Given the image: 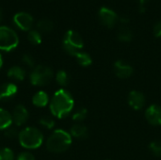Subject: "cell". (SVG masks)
<instances>
[{"label": "cell", "instance_id": "cell-1", "mask_svg": "<svg viewBox=\"0 0 161 160\" xmlns=\"http://www.w3.org/2000/svg\"><path fill=\"white\" fill-rule=\"evenodd\" d=\"M75 107L72 94L65 89L58 90L50 99L49 109L51 114L58 119H64L69 116Z\"/></svg>", "mask_w": 161, "mask_h": 160}, {"label": "cell", "instance_id": "cell-2", "mask_svg": "<svg viewBox=\"0 0 161 160\" xmlns=\"http://www.w3.org/2000/svg\"><path fill=\"white\" fill-rule=\"evenodd\" d=\"M73 141L70 132L63 129H56L45 141L46 149L54 154H61L67 151Z\"/></svg>", "mask_w": 161, "mask_h": 160}, {"label": "cell", "instance_id": "cell-3", "mask_svg": "<svg viewBox=\"0 0 161 160\" xmlns=\"http://www.w3.org/2000/svg\"><path fill=\"white\" fill-rule=\"evenodd\" d=\"M44 141L42 132L34 126H27L19 133L18 141L20 145L26 150H35L40 148Z\"/></svg>", "mask_w": 161, "mask_h": 160}, {"label": "cell", "instance_id": "cell-4", "mask_svg": "<svg viewBox=\"0 0 161 160\" xmlns=\"http://www.w3.org/2000/svg\"><path fill=\"white\" fill-rule=\"evenodd\" d=\"M54 77V72L52 68L46 65H36L30 74L29 81L35 87H43L50 83L52 78Z\"/></svg>", "mask_w": 161, "mask_h": 160}, {"label": "cell", "instance_id": "cell-5", "mask_svg": "<svg viewBox=\"0 0 161 160\" xmlns=\"http://www.w3.org/2000/svg\"><path fill=\"white\" fill-rule=\"evenodd\" d=\"M62 46L67 54L75 57V55L83 48L84 41L79 33L75 30H68L64 34Z\"/></svg>", "mask_w": 161, "mask_h": 160}, {"label": "cell", "instance_id": "cell-6", "mask_svg": "<svg viewBox=\"0 0 161 160\" xmlns=\"http://www.w3.org/2000/svg\"><path fill=\"white\" fill-rule=\"evenodd\" d=\"M19 44L17 33L8 26H0V51L9 52Z\"/></svg>", "mask_w": 161, "mask_h": 160}, {"label": "cell", "instance_id": "cell-7", "mask_svg": "<svg viewBox=\"0 0 161 160\" xmlns=\"http://www.w3.org/2000/svg\"><path fill=\"white\" fill-rule=\"evenodd\" d=\"M13 23L19 29L23 31H30L34 24V19L29 13L22 11L13 16Z\"/></svg>", "mask_w": 161, "mask_h": 160}, {"label": "cell", "instance_id": "cell-8", "mask_svg": "<svg viewBox=\"0 0 161 160\" xmlns=\"http://www.w3.org/2000/svg\"><path fill=\"white\" fill-rule=\"evenodd\" d=\"M98 14H99V20L103 25L108 28H112L115 25L118 19V16L115 11H113L108 8L102 7Z\"/></svg>", "mask_w": 161, "mask_h": 160}, {"label": "cell", "instance_id": "cell-9", "mask_svg": "<svg viewBox=\"0 0 161 160\" xmlns=\"http://www.w3.org/2000/svg\"><path fill=\"white\" fill-rule=\"evenodd\" d=\"M12 116V123L15 124V126H23L24 124H26L28 118H29V113L27 108L23 106V105H17L11 113Z\"/></svg>", "mask_w": 161, "mask_h": 160}, {"label": "cell", "instance_id": "cell-10", "mask_svg": "<svg viewBox=\"0 0 161 160\" xmlns=\"http://www.w3.org/2000/svg\"><path fill=\"white\" fill-rule=\"evenodd\" d=\"M127 103L134 110H141L145 106L146 99L142 92L139 91H131L127 96Z\"/></svg>", "mask_w": 161, "mask_h": 160}, {"label": "cell", "instance_id": "cell-11", "mask_svg": "<svg viewBox=\"0 0 161 160\" xmlns=\"http://www.w3.org/2000/svg\"><path fill=\"white\" fill-rule=\"evenodd\" d=\"M113 69H114V73L116 76L121 79L129 78L133 74V72H134L133 67L130 64L121 59L115 61L113 65Z\"/></svg>", "mask_w": 161, "mask_h": 160}, {"label": "cell", "instance_id": "cell-12", "mask_svg": "<svg viewBox=\"0 0 161 160\" xmlns=\"http://www.w3.org/2000/svg\"><path fill=\"white\" fill-rule=\"evenodd\" d=\"M145 118L147 122L154 126H161V107L158 105H151L145 110Z\"/></svg>", "mask_w": 161, "mask_h": 160}, {"label": "cell", "instance_id": "cell-13", "mask_svg": "<svg viewBox=\"0 0 161 160\" xmlns=\"http://www.w3.org/2000/svg\"><path fill=\"white\" fill-rule=\"evenodd\" d=\"M18 92V87L13 82H8L0 85V101L11 100Z\"/></svg>", "mask_w": 161, "mask_h": 160}, {"label": "cell", "instance_id": "cell-14", "mask_svg": "<svg viewBox=\"0 0 161 160\" xmlns=\"http://www.w3.org/2000/svg\"><path fill=\"white\" fill-rule=\"evenodd\" d=\"M7 74H8V76L9 79H11L13 81L20 82V81H23L25 78L26 72H25V70L22 66L14 65V66H11L8 70Z\"/></svg>", "mask_w": 161, "mask_h": 160}, {"label": "cell", "instance_id": "cell-15", "mask_svg": "<svg viewBox=\"0 0 161 160\" xmlns=\"http://www.w3.org/2000/svg\"><path fill=\"white\" fill-rule=\"evenodd\" d=\"M50 103L49 95L44 91H39L32 96V104L37 108H44Z\"/></svg>", "mask_w": 161, "mask_h": 160}, {"label": "cell", "instance_id": "cell-16", "mask_svg": "<svg viewBox=\"0 0 161 160\" xmlns=\"http://www.w3.org/2000/svg\"><path fill=\"white\" fill-rule=\"evenodd\" d=\"M70 134L72 138L77 140H85L89 137V130L85 125L81 124H75L71 127Z\"/></svg>", "mask_w": 161, "mask_h": 160}, {"label": "cell", "instance_id": "cell-17", "mask_svg": "<svg viewBox=\"0 0 161 160\" xmlns=\"http://www.w3.org/2000/svg\"><path fill=\"white\" fill-rule=\"evenodd\" d=\"M12 116L8 110L0 108V130H5L12 125Z\"/></svg>", "mask_w": 161, "mask_h": 160}, {"label": "cell", "instance_id": "cell-18", "mask_svg": "<svg viewBox=\"0 0 161 160\" xmlns=\"http://www.w3.org/2000/svg\"><path fill=\"white\" fill-rule=\"evenodd\" d=\"M54 28L53 22L48 18H42L37 23V30L42 33H48Z\"/></svg>", "mask_w": 161, "mask_h": 160}, {"label": "cell", "instance_id": "cell-19", "mask_svg": "<svg viewBox=\"0 0 161 160\" xmlns=\"http://www.w3.org/2000/svg\"><path fill=\"white\" fill-rule=\"evenodd\" d=\"M132 32L131 30L125 26V25H122L119 28V31L117 33V38L119 41H124V42H129L132 40Z\"/></svg>", "mask_w": 161, "mask_h": 160}, {"label": "cell", "instance_id": "cell-20", "mask_svg": "<svg viewBox=\"0 0 161 160\" xmlns=\"http://www.w3.org/2000/svg\"><path fill=\"white\" fill-rule=\"evenodd\" d=\"M75 58L78 62V64L82 67H89L92 63V57L85 52H79L75 55Z\"/></svg>", "mask_w": 161, "mask_h": 160}, {"label": "cell", "instance_id": "cell-21", "mask_svg": "<svg viewBox=\"0 0 161 160\" xmlns=\"http://www.w3.org/2000/svg\"><path fill=\"white\" fill-rule=\"evenodd\" d=\"M56 81L57 83L61 86V87H65L68 85L69 83V75L67 74V72H65L64 70H59L57 72L56 74Z\"/></svg>", "mask_w": 161, "mask_h": 160}, {"label": "cell", "instance_id": "cell-22", "mask_svg": "<svg viewBox=\"0 0 161 160\" xmlns=\"http://www.w3.org/2000/svg\"><path fill=\"white\" fill-rule=\"evenodd\" d=\"M27 40L28 41L33 44V45H38L42 42V34L40 31L38 30H33L31 29L30 31H28L27 34Z\"/></svg>", "mask_w": 161, "mask_h": 160}, {"label": "cell", "instance_id": "cell-23", "mask_svg": "<svg viewBox=\"0 0 161 160\" xmlns=\"http://www.w3.org/2000/svg\"><path fill=\"white\" fill-rule=\"evenodd\" d=\"M39 124L43 127L46 128L48 130L53 129L55 127V120L51 117V116H42L41 117V119L39 120Z\"/></svg>", "mask_w": 161, "mask_h": 160}, {"label": "cell", "instance_id": "cell-24", "mask_svg": "<svg viewBox=\"0 0 161 160\" xmlns=\"http://www.w3.org/2000/svg\"><path fill=\"white\" fill-rule=\"evenodd\" d=\"M87 115H88V110L85 108H80L73 114L72 118L75 122H76V124H80L82 121L86 119Z\"/></svg>", "mask_w": 161, "mask_h": 160}, {"label": "cell", "instance_id": "cell-25", "mask_svg": "<svg viewBox=\"0 0 161 160\" xmlns=\"http://www.w3.org/2000/svg\"><path fill=\"white\" fill-rule=\"evenodd\" d=\"M19 133L20 131L17 129V126H12L10 125L9 127H8L7 129L4 130V136L8 139V140H18L19 137Z\"/></svg>", "mask_w": 161, "mask_h": 160}, {"label": "cell", "instance_id": "cell-26", "mask_svg": "<svg viewBox=\"0 0 161 160\" xmlns=\"http://www.w3.org/2000/svg\"><path fill=\"white\" fill-rule=\"evenodd\" d=\"M15 156L10 148L5 147L0 149V160H14Z\"/></svg>", "mask_w": 161, "mask_h": 160}, {"label": "cell", "instance_id": "cell-27", "mask_svg": "<svg viewBox=\"0 0 161 160\" xmlns=\"http://www.w3.org/2000/svg\"><path fill=\"white\" fill-rule=\"evenodd\" d=\"M149 149L151 151V153L156 156V157H161V141H152L149 145Z\"/></svg>", "mask_w": 161, "mask_h": 160}, {"label": "cell", "instance_id": "cell-28", "mask_svg": "<svg viewBox=\"0 0 161 160\" xmlns=\"http://www.w3.org/2000/svg\"><path fill=\"white\" fill-rule=\"evenodd\" d=\"M22 62H23V64L24 65H25L26 67H29V68H34L36 65H35V58H34V57L32 56V55H30V54H24L23 56H22Z\"/></svg>", "mask_w": 161, "mask_h": 160}, {"label": "cell", "instance_id": "cell-29", "mask_svg": "<svg viewBox=\"0 0 161 160\" xmlns=\"http://www.w3.org/2000/svg\"><path fill=\"white\" fill-rule=\"evenodd\" d=\"M16 160H35V157L29 151H25L17 156Z\"/></svg>", "mask_w": 161, "mask_h": 160}, {"label": "cell", "instance_id": "cell-30", "mask_svg": "<svg viewBox=\"0 0 161 160\" xmlns=\"http://www.w3.org/2000/svg\"><path fill=\"white\" fill-rule=\"evenodd\" d=\"M154 35L157 38H161V21L158 22L154 26Z\"/></svg>", "mask_w": 161, "mask_h": 160}, {"label": "cell", "instance_id": "cell-31", "mask_svg": "<svg viewBox=\"0 0 161 160\" xmlns=\"http://www.w3.org/2000/svg\"><path fill=\"white\" fill-rule=\"evenodd\" d=\"M119 20H120V23L124 25H125L126 24H128L130 22V19L127 16H121Z\"/></svg>", "mask_w": 161, "mask_h": 160}, {"label": "cell", "instance_id": "cell-32", "mask_svg": "<svg viewBox=\"0 0 161 160\" xmlns=\"http://www.w3.org/2000/svg\"><path fill=\"white\" fill-rule=\"evenodd\" d=\"M145 10H146V8H145V7H144V6H140V12L143 13Z\"/></svg>", "mask_w": 161, "mask_h": 160}, {"label": "cell", "instance_id": "cell-33", "mask_svg": "<svg viewBox=\"0 0 161 160\" xmlns=\"http://www.w3.org/2000/svg\"><path fill=\"white\" fill-rule=\"evenodd\" d=\"M3 57H2V55L0 54V70H1V68H2V66H3Z\"/></svg>", "mask_w": 161, "mask_h": 160}, {"label": "cell", "instance_id": "cell-34", "mask_svg": "<svg viewBox=\"0 0 161 160\" xmlns=\"http://www.w3.org/2000/svg\"><path fill=\"white\" fill-rule=\"evenodd\" d=\"M140 1V6H144V4L148 1V0H139Z\"/></svg>", "mask_w": 161, "mask_h": 160}, {"label": "cell", "instance_id": "cell-35", "mask_svg": "<svg viewBox=\"0 0 161 160\" xmlns=\"http://www.w3.org/2000/svg\"><path fill=\"white\" fill-rule=\"evenodd\" d=\"M2 18H3V11H2V9L0 8V22L2 21Z\"/></svg>", "mask_w": 161, "mask_h": 160}]
</instances>
